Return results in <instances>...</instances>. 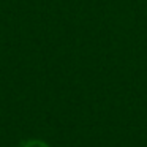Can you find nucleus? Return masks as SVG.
<instances>
[{
  "label": "nucleus",
  "mask_w": 147,
  "mask_h": 147,
  "mask_svg": "<svg viewBox=\"0 0 147 147\" xmlns=\"http://www.w3.org/2000/svg\"><path fill=\"white\" fill-rule=\"evenodd\" d=\"M21 147H51V146L43 139H27L26 142H22Z\"/></svg>",
  "instance_id": "f257e3e1"
}]
</instances>
